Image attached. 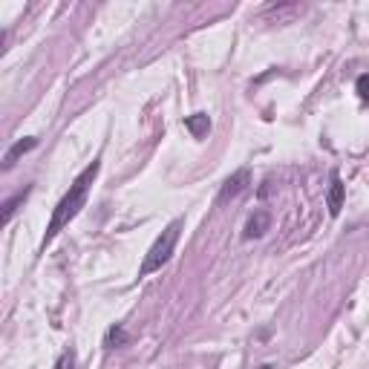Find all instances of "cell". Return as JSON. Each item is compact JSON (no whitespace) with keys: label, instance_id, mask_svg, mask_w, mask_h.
I'll list each match as a JSON object with an SVG mask.
<instances>
[{"label":"cell","instance_id":"6da1fadb","mask_svg":"<svg viewBox=\"0 0 369 369\" xmlns=\"http://www.w3.org/2000/svg\"><path fill=\"white\" fill-rule=\"evenodd\" d=\"M98 170H101V162L96 159V162H90V165H87V168L78 173V177L73 179L69 190L61 197V202L55 205V210H52V219H49V225H46V234H44V242H41L44 249L64 231L69 222L78 217V210L87 205V197H90V188H93V182H96V177H98Z\"/></svg>","mask_w":369,"mask_h":369},{"label":"cell","instance_id":"7a4b0ae2","mask_svg":"<svg viewBox=\"0 0 369 369\" xmlns=\"http://www.w3.org/2000/svg\"><path fill=\"white\" fill-rule=\"evenodd\" d=\"M179 234H182V219H173L165 231L156 237V242L150 245V251L145 254V262L138 266V277H147L153 271H159L165 262L173 257V251H177V242H179Z\"/></svg>","mask_w":369,"mask_h":369},{"label":"cell","instance_id":"3957f363","mask_svg":"<svg viewBox=\"0 0 369 369\" xmlns=\"http://www.w3.org/2000/svg\"><path fill=\"white\" fill-rule=\"evenodd\" d=\"M249 182H251V170H249V168H240L237 173H231V177L222 182V188H219V193H217V202L222 205V202H228V199H237L240 193L249 188Z\"/></svg>","mask_w":369,"mask_h":369},{"label":"cell","instance_id":"277c9868","mask_svg":"<svg viewBox=\"0 0 369 369\" xmlns=\"http://www.w3.org/2000/svg\"><path fill=\"white\" fill-rule=\"evenodd\" d=\"M271 228V214L269 210H262V208H257L254 214L249 217V222H245V231H242V237L245 240H260L262 234H266Z\"/></svg>","mask_w":369,"mask_h":369},{"label":"cell","instance_id":"5b68a950","mask_svg":"<svg viewBox=\"0 0 369 369\" xmlns=\"http://www.w3.org/2000/svg\"><path fill=\"white\" fill-rule=\"evenodd\" d=\"M343 199H346V185L341 179V173L335 170L332 173V185H329V193H326V205H329V214L338 217L343 210Z\"/></svg>","mask_w":369,"mask_h":369},{"label":"cell","instance_id":"8992f818","mask_svg":"<svg viewBox=\"0 0 369 369\" xmlns=\"http://www.w3.org/2000/svg\"><path fill=\"white\" fill-rule=\"evenodd\" d=\"M35 145H38V138H35V136H26V138H21V142H15V145L6 150V156H3V168L9 170V168L17 162V159H21L24 153L35 150Z\"/></svg>","mask_w":369,"mask_h":369},{"label":"cell","instance_id":"52a82bcc","mask_svg":"<svg viewBox=\"0 0 369 369\" xmlns=\"http://www.w3.org/2000/svg\"><path fill=\"white\" fill-rule=\"evenodd\" d=\"M29 193H32V185H26L24 190H17V193H15V197H9V199L3 202V222H12V217H15V210H17V208H21L24 202H26V197H29Z\"/></svg>","mask_w":369,"mask_h":369},{"label":"cell","instance_id":"ba28073f","mask_svg":"<svg viewBox=\"0 0 369 369\" xmlns=\"http://www.w3.org/2000/svg\"><path fill=\"white\" fill-rule=\"evenodd\" d=\"M185 127L197 136V138H202V136H208V130H210V118L205 116V113H193V116H188L185 118Z\"/></svg>","mask_w":369,"mask_h":369},{"label":"cell","instance_id":"9c48e42d","mask_svg":"<svg viewBox=\"0 0 369 369\" xmlns=\"http://www.w3.org/2000/svg\"><path fill=\"white\" fill-rule=\"evenodd\" d=\"M130 341V335H127V329L121 326V323H116V326H110L107 329V335H104V346L107 349H116V346H125Z\"/></svg>","mask_w":369,"mask_h":369},{"label":"cell","instance_id":"30bf717a","mask_svg":"<svg viewBox=\"0 0 369 369\" xmlns=\"http://www.w3.org/2000/svg\"><path fill=\"white\" fill-rule=\"evenodd\" d=\"M358 93H361V98H366V101H369V73L358 78Z\"/></svg>","mask_w":369,"mask_h":369},{"label":"cell","instance_id":"8fae6325","mask_svg":"<svg viewBox=\"0 0 369 369\" xmlns=\"http://www.w3.org/2000/svg\"><path fill=\"white\" fill-rule=\"evenodd\" d=\"M262 369H271V366H269V363H266V366H262Z\"/></svg>","mask_w":369,"mask_h":369}]
</instances>
